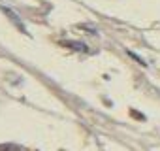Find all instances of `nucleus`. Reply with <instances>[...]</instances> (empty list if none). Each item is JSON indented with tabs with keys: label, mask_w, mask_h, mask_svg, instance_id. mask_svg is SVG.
<instances>
[{
	"label": "nucleus",
	"mask_w": 160,
	"mask_h": 151,
	"mask_svg": "<svg viewBox=\"0 0 160 151\" xmlns=\"http://www.w3.org/2000/svg\"><path fill=\"white\" fill-rule=\"evenodd\" d=\"M64 47H70V49H75V51H87V45L83 42H73V40H68V42H62Z\"/></svg>",
	"instance_id": "1"
},
{
	"label": "nucleus",
	"mask_w": 160,
	"mask_h": 151,
	"mask_svg": "<svg viewBox=\"0 0 160 151\" xmlns=\"http://www.w3.org/2000/svg\"><path fill=\"white\" fill-rule=\"evenodd\" d=\"M2 10H4V12H6V15H10V17H12V21H13V23H15V25H17V27H19V29L25 32V27H23V23L19 21V17H17V15H15L12 10H8V8H2Z\"/></svg>",
	"instance_id": "2"
}]
</instances>
